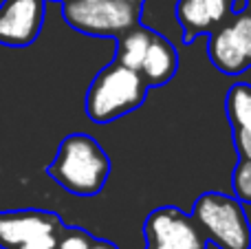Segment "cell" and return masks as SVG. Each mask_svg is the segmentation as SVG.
<instances>
[{"label": "cell", "mask_w": 251, "mask_h": 249, "mask_svg": "<svg viewBox=\"0 0 251 249\" xmlns=\"http://www.w3.org/2000/svg\"><path fill=\"white\" fill-rule=\"evenodd\" d=\"M227 25H229L240 51L245 53V57H247V62L251 66V13L247 9H240L238 13H234V16L227 20Z\"/></svg>", "instance_id": "13"}, {"label": "cell", "mask_w": 251, "mask_h": 249, "mask_svg": "<svg viewBox=\"0 0 251 249\" xmlns=\"http://www.w3.org/2000/svg\"><path fill=\"white\" fill-rule=\"evenodd\" d=\"M93 243H95V236L84 227H64L57 238L55 249H91Z\"/></svg>", "instance_id": "15"}, {"label": "cell", "mask_w": 251, "mask_h": 249, "mask_svg": "<svg viewBox=\"0 0 251 249\" xmlns=\"http://www.w3.org/2000/svg\"><path fill=\"white\" fill-rule=\"evenodd\" d=\"M66 225L49 210L0 212V247L2 249H55Z\"/></svg>", "instance_id": "5"}, {"label": "cell", "mask_w": 251, "mask_h": 249, "mask_svg": "<svg viewBox=\"0 0 251 249\" xmlns=\"http://www.w3.org/2000/svg\"><path fill=\"white\" fill-rule=\"evenodd\" d=\"M207 55H209V62L214 64V69L221 71L227 77H238V75H243L245 71L251 69L227 22L209 33Z\"/></svg>", "instance_id": "11"}, {"label": "cell", "mask_w": 251, "mask_h": 249, "mask_svg": "<svg viewBox=\"0 0 251 249\" xmlns=\"http://www.w3.org/2000/svg\"><path fill=\"white\" fill-rule=\"evenodd\" d=\"M231 190L240 203L251 205V159H238L231 170Z\"/></svg>", "instance_id": "14"}, {"label": "cell", "mask_w": 251, "mask_h": 249, "mask_svg": "<svg viewBox=\"0 0 251 249\" xmlns=\"http://www.w3.org/2000/svg\"><path fill=\"white\" fill-rule=\"evenodd\" d=\"M148 91L150 88L139 71L113 60L91 79L84 110L91 122L110 124L141 108Z\"/></svg>", "instance_id": "2"}, {"label": "cell", "mask_w": 251, "mask_h": 249, "mask_svg": "<svg viewBox=\"0 0 251 249\" xmlns=\"http://www.w3.org/2000/svg\"><path fill=\"white\" fill-rule=\"evenodd\" d=\"M91 249H119L115 245L113 241H106V238H95V243H93Z\"/></svg>", "instance_id": "16"}, {"label": "cell", "mask_w": 251, "mask_h": 249, "mask_svg": "<svg viewBox=\"0 0 251 249\" xmlns=\"http://www.w3.org/2000/svg\"><path fill=\"white\" fill-rule=\"evenodd\" d=\"M176 71H178V53L174 49V44L154 31L150 47L146 51V57H143L141 66H139L143 82L148 84V88L163 86V84L172 82Z\"/></svg>", "instance_id": "10"}, {"label": "cell", "mask_w": 251, "mask_h": 249, "mask_svg": "<svg viewBox=\"0 0 251 249\" xmlns=\"http://www.w3.org/2000/svg\"><path fill=\"white\" fill-rule=\"evenodd\" d=\"M174 16L183 31V44H192L229 20L231 0H178Z\"/></svg>", "instance_id": "8"}, {"label": "cell", "mask_w": 251, "mask_h": 249, "mask_svg": "<svg viewBox=\"0 0 251 249\" xmlns=\"http://www.w3.org/2000/svg\"><path fill=\"white\" fill-rule=\"evenodd\" d=\"M110 157L104 146L86 132H73L57 146L49 176L75 197L91 199L104 190L110 176Z\"/></svg>", "instance_id": "1"}, {"label": "cell", "mask_w": 251, "mask_h": 249, "mask_svg": "<svg viewBox=\"0 0 251 249\" xmlns=\"http://www.w3.org/2000/svg\"><path fill=\"white\" fill-rule=\"evenodd\" d=\"M141 0H64L62 16L71 29L100 40H117L141 22Z\"/></svg>", "instance_id": "4"}, {"label": "cell", "mask_w": 251, "mask_h": 249, "mask_svg": "<svg viewBox=\"0 0 251 249\" xmlns=\"http://www.w3.org/2000/svg\"><path fill=\"white\" fill-rule=\"evenodd\" d=\"M141 2H143V0H141Z\"/></svg>", "instance_id": "18"}, {"label": "cell", "mask_w": 251, "mask_h": 249, "mask_svg": "<svg viewBox=\"0 0 251 249\" xmlns=\"http://www.w3.org/2000/svg\"><path fill=\"white\" fill-rule=\"evenodd\" d=\"M190 214L218 249H251V223L236 197L209 190L196 197Z\"/></svg>", "instance_id": "3"}, {"label": "cell", "mask_w": 251, "mask_h": 249, "mask_svg": "<svg viewBox=\"0 0 251 249\" xmlns=\"http://www.w3.org/2000/svg\"><path fill=\"white\" fill-rule=\"evenodd\" d=\"M225 113L238 159H251V84H231L225 97Z\"/></svg>", "instance_id": "9"}, {"label": "cell", "mask_w": 251, "mask_h": 249, "mask_svg": "<svg viewBox=\"0 0 251 249\" xmlns=\"http://www.w3.org/2000/svg\"><path fill=\"white\" fill-rule=\"evenodd\" d=\"M245 9H247V11L251 13V0H247V4H245Z\"/></svg>", "instance_id": "17"}, {"label": "cell", "mask_w": 251, "mask_h": 249, "mask_svg": "<svg viewBox=\"0 0 251 249\" xmlns=\"http://www.w3.org/2000/svg\"><path fill=\"white\" fill-rule=\"evenodd\" d=\"M207 238L176 205L154 207L143 221V249H207Z\"/></svg>", "instance_id": "6"}, {"label": "cell", "mask_w": 251, "mask_h": 249, "mask_svg": "<svg viewBox=\"0 0 251 249\" xmlns=\"http://www.w3.org/2000/svg\"><path fill=\"white\" fill-rule=\"evenodd\" d=\"M47 16V0H4L0 4V44L29 47L38 40Z\"/></svg>", "instance_id": "7"}, {"label": "cell", "mask_w": 251, "mask_h": 249, "mask_svg": "<svg viewBox=\"0 0 251 249\" xmlns=\"http://www.w3.org/2000/svg\"><path fill=\"white\" fill-rule=\"evenodd\" d=\"M154 35L152 29H146V26L137 25L132 29H128L126 33H122L117 38V51H115V62L128 66V69L139 71L143 57H146V51L150 47V40Z\"/></svg>", "instance_id": "12"}]
</instances>
